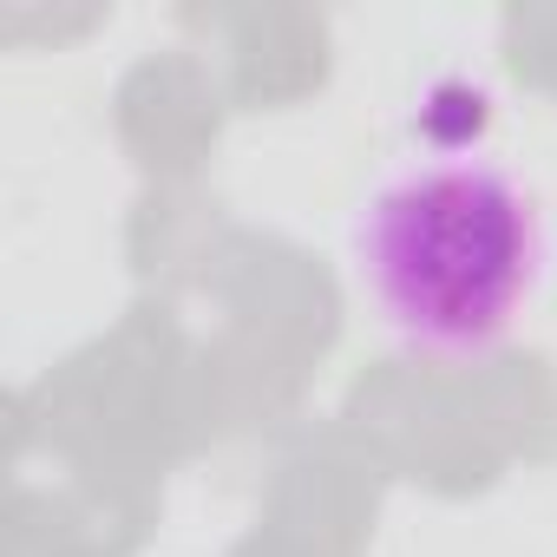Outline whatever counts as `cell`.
Here are the masks:
<instances>
[{
  "mask_svg": "<svg viewBox=\"0 0 557 557\" xmlns=\"http://www.w3.org/2000/svg\"><path fill=\"white\" fill-rule=\"evenodd\" d=\"M544 262V210L492 158L407 164L355 223V269L374 315L433 361L492 355L531 309Z\"/></svg>",
  "mask_w": 557,
  "mask_h": 557,
  "instance_id": "1",
  "label": "cell"
}]
</instances>
